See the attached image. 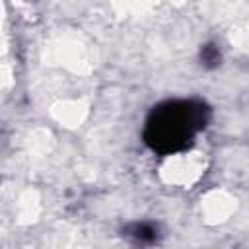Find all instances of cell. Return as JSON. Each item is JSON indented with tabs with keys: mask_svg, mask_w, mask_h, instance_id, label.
<instances>
[{
	"mask_svg": "<svg viewBox=\"0 0 249 249\" xmlns=\"http://www.w3.org/2000/svg\"><path fill=\"white\" fill-rule=\"evenodd\" d=\"M208 121L210 107L202 99H167L148 113L142 138L154 154H177L195 142Z\"/></svg>",
	"mask_w": 249,
	"mask_h": 249,
	"instance_id": "6da1fadb",
	"label": "cell"
},
{
	"mask_svg": "<svg viewBox=\"0 0 249 249\" xmlns=\"http://www.w3.org/2000/svg\"><path fill=\"white\" fill-rule=\"evenodd\" d=\"M123 235L134 243H154L158 239V226L152 222H132L123 228Z\"/></svg>",
	"mask_w": 249,
	"mask_h": 249,
	"instance_id": "7a4b0ae2",
	"label": "cell"
},
{
	"mask_svg": "<svg viewBox=\"0 0 249 249\" xmlns=\"http://www.w3.org/2000/svg\"><path fill=\"white\" fill-rule=\"evenodd\" d=\"M198 58H200V64H202L204 68L212 70V68H218V66H220V62H222V53H220V49H218L216 43H204V45L200 47V51H198Z\"/></svg>",
	"mask_w": 249,
	"mask_h": 249,
	"instance_id": "3957f363",
	"label": "cell"
}]
</instances>
